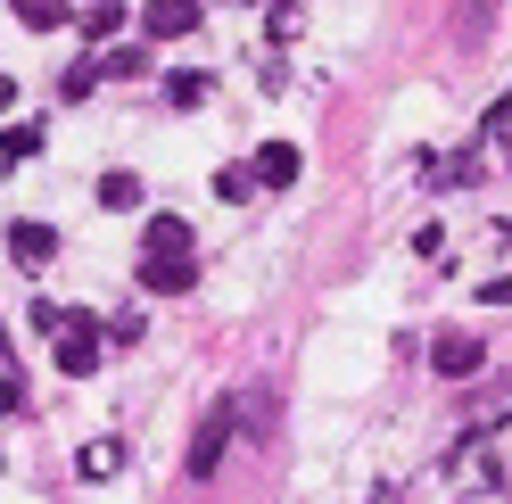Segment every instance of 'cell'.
<instances>
[{
  "label": "cell",
  "mask_w": 512,
  "mask_h": 504,
  "mask_svg": "<svg viewBox=\"0 0 512 504\" xmlns=\"http://www.w3.org/2000/svg\"><path fill=\"white\" fill-rule=\"evenodd\" d=\"M479 133H488V141H504V133H512V91H496V100H488V116H479Z\"/></svg>",
  "instance_id": "19"
},
{
  "label": "cell",
  "mask_w": 512,
  "mask_h": 504,
  "mask_svg": "<svg viewBox=\"0 0 512 504\" xmlns=\"http://www.w3.org/2000/svg\"><path fill=\"white\" fill-rule=\"evenodd\" d=\"M34 149H42V124H9V133H0V166H25Z\"/></svg>",
  "instance_id": "14"
},
{
  "label": "cell",
  "mask_w": 512,
  "mask_h": 504,
  "mask_svg": "<svg viewBox=\"0 0 512 504\" xmlns=\"http://www.w3.org/2000/svg\"><path fill=\"white\" fill-rule=\"evenodd\" d=\"M141 248H199V232H190L182 215H149V232H141Z\"/></svg>",
  "instance_id": "12"
},
{
  "label": "cell",
  "mask_w": 512,
  "mask_h": 504,
  "mask_svg": "<svg viewBox=\"0 0 512 504\" xmlns=\"http://www.w3.org/2000/svg\"><path fill=\"white\" fill-rule=\"evenodd\" d=\"M430 174H438V182H455V191H463V182H479V149H455V157H438Z\"/></svg>",
  "instance_id": "16"
},
{
  "label": "cell",
  "mask_w": 512,
  "mask_h": 504,
  "mask_svg": "<svg viewBox=\"0 0 512 504\" xmlns=\"http://www.w3.org/2000/svg\"><path fill=\"white\" fill-rule=\"evenodd\" d=\"M9 9H17V25H25V34H58V25H75V9H67V0H9Z\"/></svg>",
  "instance_id": "8"
},
{
  "label": "cell",
  "mask_w": 512,
  "mask_h": 504,
  "mask_svg": "<svg viewBox=\"0 0 512 504\" xmlns=\"http://www.w3.org/2000/svg\"><path fill=\"white\" fill-rule=\"evenodd\" d=\"M75 25H83L91 42H108L116 25H124V0H91V9H75Z\"/></svg>",
  "instance_id": "13"
},
{
  "label": "cell",
  "mask_w": 512,
  "mask_h": 504,
  "mask_svg": "<svg viewBox=\"0 0 512 504\" xmlns=\"http://www.w3.org/2000/svg\"><path fill=\"white\" fill-rule=\"evenodd\" d=\"M199 0H141V34L149 42H182V34H199Z\"/></svg>",
  "instance_id": "4"
},
{
  "label": "cell",
  "mask_w": 512,
  "mask_h": 504,
  "mask_svg": "<svg viewBox=\"0 0 512 504\" xmlns=\"http://www.w3.org/2000/svg\"><path fill=\"white\" fill-rule=\"evenodd\" d=\"M166 100L174 108H199L207 100V75H166Z\"/></svg>",
  "instance_id": "18"
},
{
  "label": "cell",
  "mask_w": 512,
  "mask_h": 504,
  "mask_svg": "<svg viewBox=\"0 0 512 504\" xmlns=\"http://www.w3.org/2000/svg\"><path fill=\"white\" fill-rule=\"evenodd\" d=\"M298 25H306V9H298V0H273V42H290Z\"/></svg>",
  "instance_id": "20"
},
{
  "label": "cell",
  "mask_w": 512,
  "mask_h": 504,
  "mask_svg": "<svg viewBox=\"0 0 512 504\" xmlns=\"http://www.w3.org/2000/svg\"><path fill=\"white\" fill-rule=\"evenodd\" d=\"M100 331H108V348H141V331H149V323H141V314H133V306H124V314H108V323H100Z\"/></svg>",
  "instance_id": "17"
},
{
  "label": "cell",
  "mask_w": 512,
  "mask_h": 504,
  "mask_svg": "<svg viewBox=\"0 0 512 504\" xmlns=\"http://www.w3.org/2000/svg\"><path fill=\"white\" fill-rule=\"evenodd\" d=\"M91 83H100V58H83V67H67V83H58V91H67V100H83Z\"/></svg>",
  "instance_id": "21"
},
{
  "label": "cell",
  "mask_w": 512,
  "mask_h": 504,
  "mask_svg": "<svg viewBox=\"0 0 512 504\" xmlns=\"http://www.w3.org/2000/svg\"><path fill=\"white\" fill-rule=\"evenodd\" d=\"M50 257H58V224H34V215H25V224H9V265L42 273Z\"/></svg>",
  "instance_id": "6"
},
{
  "label": "cell",
  "mask_w": 512,
  "mask_h": 504,
  "mask_svg": "<svg viewBox=\"0 0 512 504\" xmlns=\"http://www.w3.org/2000/svg\"><path fill=\"white\" fill-rule=\"evenodd\" d=\"M232 430H240V405L215 397L207 414H199V430H190V455H182L190 480H215V463H223V447H232Z\"/></svg>",
  "instance_id": "1"
},
{
  "label": "cell",
  "mask_w": 512,
  "mask_h": 504,
  "mask_svg": "<svg viewBox=\"0 0 512 504\" xmlns=\"http://www.w3.org/2000/svg\"><path fill=\"white\" fill-rule=\"evenodd\" d=\"M496 25V0H463V17H455V42H479Z\"/></svg>",
  "instance_id": "15"
},
{
  "label": "cell",
  "mask_w": 512,
  "mask_h": 504,
  "mask_svg": "<svg viewBox=\"0 0 512 504\" xmlns=\"http://www.w3.org/2000/svg\"><path fill=\"white\" fill-rule=\"evenodd\" d=\"M190 257H199V248H141V265H133V281H141L149 298H182L190 281H199V265H190Z\"/></svg>",
  "instance_id": "2"
},
{
  "label": "cell",
  "mask_w": 512,
  "mask_h": 504,
  "mask_svg": "<svg viewBox=\"0 0 512 504\" xmlns=\"http://www.w3.org/2000/svg\"><path fill=\"white\" fill-rule=\"evenodd\" d=\"M215 199L223 207H248L256 199V166H215Z\"/></svg>",
  "instance_id": "11"
},
{
  "label": "cell",
  "mask_w": 512,
  "mask_h": 504,
  "mask_svg": "<svg viewBox=\"0 0 512 504\" xmlns=\"http://www.w3.org/2000/svg\"><path fill=\"white\" fill-rule=\"evenodd\" d=\"M17 405H25V389H17V372L0 364V414H17Z\"/></svg>",
  "instance_id": "24"
},
{
  "label": "cell",
  "mask_w": 512,
  "mask_h": 504,
  "mask_svg": "<svg viewBox=\"0 0 512 504\" xmlns=\"http://www.w3.org/2000/svg\"><path fill=\"white\" fill-rule=\"evenodd\" d=\"M34 331H42V339H58V331H67V306L42 298V306H34Z\"/></svg>",
  "instance_id": "22"
},
{
  "label": "cell",
  "mask_w": 512,
  "mask_h": 504,
  "mask_svg": "<svg viewBox=\"0 0 512 504\" xmlns=\"http://www.w3.org/2000/svg\"><path fill=\"white\" fill-rule=\"evenodd\" d=\"M248 166H256V191H290V182L306 174V157H298V141H265Z\"/></svg>",
  "instance_id": "5"
},
{
  "label": "cell",
  "mask_w": 512,
  "mask_h": 504,
  "mask_svg": "<svg viewBox=\"0 0 512 504\" xmlns=\"http://www.w3.org/2000/svg\"><path fill=\"white\" fill-rule=\"evenodd\" d=\"M479 306H512V273H488V281H479Z\"/></svg>",
  "instance_id": "23"
},
{
  "label": "cell",
  "mask_w": 512,
  "mask_h": 504,
  "mask_svg": "<svg viewBox=\"0 0 512 504\" xmlns=\"http://www.w3.org/2000/svg\"><path fill=\"white\" fill-rule=\"evenodd\" d=\"M100 207H108V215H133V207H141V174H124V166L100 174Z\"/></svg>",
  "instance_id": "10"
},
{
  "label": "cell",
  "mask_w": 512,
  "mask_h": 504,
  "mask_svg": "<svg viewBox=\"0 0 512 504\" xmlns=\"http://www.w3.org/2000/svg\"><path fill=\"white\" fill-rule=\"evenodd\" d=\"M75 471H83V480H116V471H124V438H91V447L75 455Z\"/></svg>",
  "instance_id": "9"
},
{
  "label": "cell",
  "mask_w": 512,
  "mask_h": 504,
  "mask_svg": "<svg viewBox=\"0 0 512 504\" xmlns=\"http://www.w3.org/2000/svg\"><path fill=\"white\" fill-rule=\"evenodd\" d=\"M9 108H17V83H9V75H0V116H9Z\"/></svg>",
  "instance_id": "25"
},
{
  "label": "cell",
  "mask_w": 512,
  "mask_h": 504,
  "mask_svg": "<svg viewBox=\"0 0 512 504\" xmlns=\"http://www.w3.org/2000/svg\"><path fill=\"white\" fill-rule=\"evenodd\" d=\"M479 364H488V348H479L471 331H438L430 339V372H438V381H471Z\"/></svg>",
  "instance_id": "3"
},
{
  "label": "cell",
  "mask_w": 512,
  "mask_h": 504,
  "mask_svg": "<svg viewBox=\"0 0 512 504\" xmlns=\"http://www.w3.org/2000/svg\"><path fill=\"white\" fill-rule=\"evenodd\" d=\"M496 149H504V166H512V133H504V141H496Z\"/></svg>",
  "instance_id": "26"
},
{
  "label": "cell",
  "mask_w": 512,
  "mask_h": 504,
  "mask_svg": "<svg viewBox=\"0 0 512 504\" xmlns=\"http://www.w3.org/2000/svg\"><path fill=\"white\" fill-rule=\"evenodd\" d=\"M100 58V83H141L149 75V50L141 42H116V50H91Z\"/></svg>",
  "instance_id": "7"
}]
</instances>
